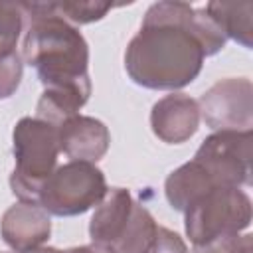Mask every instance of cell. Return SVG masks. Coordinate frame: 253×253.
<instances>
[{
    "label": "cell",
    "instance_id": "44dd1931",
    "mask_svg": "<svg viewBox=\"0 0 253 253\" xmlns=\"http://www.w3.org/2000/svg\"><path fill=\"white\" fill-rule=\"evenodd\" d=\"M20 253H63L61 249H55V247H34V249H28V251H20Z\"/></svg>",
    "mask_w": 253,
    "mask_h": 253
},
{
    "label": "cell",
    "instance_id": "ba28073f",
    "mask_svg": "<svg viewBox=\"0 0 253 253\" xmlns=\"http://www.w3.org/2000/svg\"><path fill=\"white\" fill-rule=\"evenodd\" d=\"M200 126L198 101L186 93H170L158 99L150 111V128L166 144L190 140Z\"/></svg>",
    "mask_w": 253,
    "mask_h": 253
},
{
    "label": "cell",
    "instance_id": "4fadbf2b",
    "mask_svg": "<svg viewBox=\"0 0 253 253\" xmlns=\"http://www.w3.org/2000/svg\"><path fill=\"white\" fill-rule=\"evenodd\" d=\"M204 10L227 40L253 47V2H208Z\"/></svg>",
    "mask_w": 253,
    "mask_h": 253
},
{
    "label": "cell",
    "instance_id": "ffe728a7",
    "mask_svg": "<svg viewBox=\"0 0 253 253\" xmlns=\"http://www.w3.org/2000/svg\"><path fill=\"white\" fill-rule=\"evenodd\" d=\"M63 253H115L111 247L103 245V243H87V245H77V247H69Z\"/></svg>",
    "mask_w": 253,
    "mask_h": 253
},
{
    "label": "cell",
    "instance_id": "d6986e66",
    "mask_svg": "<svg viewBox=\"0 0 253 253\" xmlns=\"http://www.w3.org/2000/svg\"><path fill=\"white\" fill-rule=\"evenodd\" d=\"M146 253H190V251H188L186 241L176 231L160 225L158 233H156V239H154L152 247Z\"/></svg>",
    "mask_w": 253,
    "mask_h": 253
},
{
    "label": "cell",
    "instance_id": "7c38bea8",
    "mask_svg": "<svg viewBox=\"0 0 253 253\" xmlns=\"http://www.w3.org/2000/svg\"><path fill=\"white\" fill-rule=\"evenodd\" d=\"M213 188H223V186H219L215 178L196 158L170 172V176L164 182L166 200L178 211H184L194 200H198L200 196H204Z\"/></svg>",
    "mask_w": 253,
    "mask_h": 253
},
{
    "label": "cell",
    "instance_id": "52a82bcc",
    "mask_svg": "<svg viewBox=\"0 0 253 253\" xmlns=\"http://www.w3.org/2000/svg\"><path fill=\"white\" fill-rule=\"evenodd\" d=\"M200 119L213 130H251L253 85L247 77H227L213 83L198 99Z\"/></svg>",
    "mask_w": 253,
    "mask_h": 253
},
{
    "label": "cell",
    "instance_id": "9c48e42d",
    "mask_svg": "<svg viewBox=\"0 0 253 253\" xmlns=\"http://www.w3.org/2000/svg\"><path fill=\"white\" fill-rule=\"evenodd\" d=\"M0 235L16 253L42 247L51 235V217L36 202H16L2 213Z\"/></svg>",
    "mask_w": 253,
    "mask_h": 253
},
{
    "label": "cell",
    "instance_id": "7a4b0ae2",
    "mask_svg": "<svg viewBox=\"0 0 253 253\" xmlns=\"http://www.w3.org/2000/svg\"><path fill=\"white\" fill-rule=\"evenodd\" d=\"M28 20L22 59L38 71L43 87L91 83L89 45L83 34L55 8V2H24Z\"/></svg>",
    "mask_w": 253,
    "mask_h": 253
},
{
    "label": "cell",
    "instance_id": "277c9868",
    "mask_svg": "<svg viewBox=\"0 0 253 253\" xmlns=\"http://www.w3.org/2000/svg\"><path fill=\"white\" fill-rule=\"evenodd\" d=\"M251 223V198L241 188H213L184 210V229L194 245L237 235Z\"/></svg>",
    "mask_w": 253,
    "mask_h": 253
},
{
    "label": "cell",
    "instance_id": "7402d4cb",
    "mask_svg": "<svg viewBox=\"0 0 253 253\" xmlns=\"http://www.w3.org/2000/svg\"><path fill=\"white\" fill-rule=\"evenodd\" d=\"M0 253H6V251H0Z\"/></svg>",
    "mask_w": 253,
    "mask_h": 253
},
{
    "label": "cell",
    "instance_id": "8fae6325",
    "mask_svg": "<svg viewBox=\"0 0 253 253\" xmlns=\"http://www.w3.org/2000/svg\"><path fill=\"white\" fill-rule=\"evenodd\" d=\"M136 202L126 188H109L105 198L95 208L89 221V237L93 243H103L115 251L117 243L126 233Z\"/></svg>",
    "mask_w": 253,
    "mask_h": 253
},
{
    "label": "cell",
    "instance_id": "8992f818",
    "mask_svg": "<svg viewBox=\"0 0 253 253\" xmlns=\"http://www.w3.org/2000/svg\"><path fill=\"white\" fill-rule=\"evenodd\" d=\"M251 144L253 130H215L210 134L194 158L223 188H243L251 184Z\"/></svg>",
    "mask_w": 253,
    "mask_h": 253
},
{
    "label": "cell",
    "instance_id": "5b68a950",
    "mask_svg": "<svg viewBox=\"0 0 253 253\" xmlns=\"http://www.w3.org/2000/svg\"><path fill=\"white\" fill-rule=\"evenodd\" d=\"M107 190L105 174L97 164L85 160H69L57 166L43 182L38 204L49 215L71 217L97 208Z\"/></svg>",
    "mask_w": 253,
    "mask_h": 253
},
{
    "label": "cell",
    "instance_id": "6da1fadb",
    "mask_svg": "<svg viewBox=\"0 0 253 253\" xmlns=\"http://www.w3.org/2000/svg\"><path fill=\"white\" fill-rule=\"evenodd\" d=\"M227 38L204 8L188 2H154L125 51L128 77L146 89L176 91L190 85L204 59L225 47Z\"/></svg>",
    "mask_w": 253,
    "mask_h": 253
},
{
    "label": "cell",
    "instance_id": "2e32d148",
    "mask_svg": "<svg viewBox=\"0 0 253 253\" xmlns=\"http://www.w3.org/2000/svg\"><path fill=\"white\" fill-rule=\"evenodd\" d=\"M57 12L73 24H91L107 16L113 8L109 2H55Z\"/></svg>",
    "mask_w": 253,
    "mask_h": 253
},
{
    "label": "cell",
    "instance_id": "e0dca14e",
    "mask_svg": "<svg viewBox=\"0 0 253 253\" xmlns=\"http://www.w3.org/2000/svg\"><path fill=\"white\" fill-rule=\"evenodd\" d=\"M24 59L18 51L0 57V99H8L22 83Z\"/></svg>",
    "mask_w": 253,
    "mask_h": 253
},
{
    "label": "cell",
    "instance_id": "9a60e30c",
    "mask_svg": "<svg viewBox=\"0 0 253 253\" xmlns=\"http://www.w3.org/2000/svg\"><path fill=\"white\" fill-rule=\"evenodd\" d=\"M26 20L28 12L24 2H0V57L16 51Z\"/></svg>",
    "mask_w": 253,
    "mask_h": 253
},
{
    "label": "cell",
    "instance_id": "30bf717a",
    "mask_svg": "<svg viewBox=\"0 0 253 253\" xmlns=\"http://www.w3.org/2000/svg\"><path fill=\"white\" fill-rule=\"evenodd\" d=\"M59 152L71 160L97 162L111 144V132L103 121L87 115H73L57 126Z\"/></svg>",
    "mask_w": 253,
    "mask_h": 253
},
{
    "label": "cell",
    "instance_id": "5bb4252c",
    "mask_svg": "<svg viewBox=\"0 0 253 253\" xmlns=\"http://www.w3.org/2000/svg\"><path fill=\"white\" fill-rule=\"evenodd\" d=\"M158 227L160 225L156 223L152 213L144 206L136 204L130 225L123 235V239L117 243L115 253H146L156 239Z\"/></svg>",
    "mask_w": 253,
    "mask_h": 253
},
{
    "label": "cell",
    "instance_id": "ac0fdd59",
    "mask_svg": "<svg viewBox=\"0 0 253 253\" xmlns=\"http://www.w3.org/2000/svg\"><path fill=\"white\" fill-rule=\"evenodd\" d=\"M192 253H253V235L237 233L219 237L204 245H194Z\"/></svg>",
    "mask_w": 253,
    "mask_h": 253
},
{
    "label": "cell",
    "instance_id": "3957f363",
    "mask_svg": "<svg viewBox=\"0 0 253 253\" xmlns=\"http://www.w3.org/2000/svg\"><path fill=\"white\" fill-rule=\"evenodd\" d=\"M16 166L10 188L20 202H36L43 182L57 168V126L38 117H22L12 130Z\"/></svg>",
    "mask_w": 253,
    "mask_h": 253
}]
</instances>
